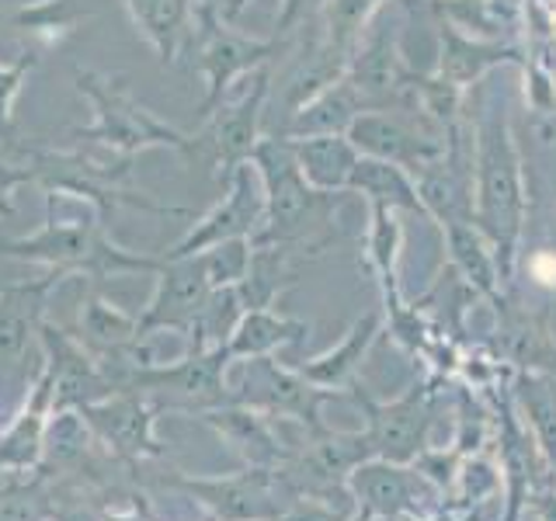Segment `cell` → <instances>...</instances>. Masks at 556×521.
Here are the masks:
<instances>
[{
  "instance_id": "obj_5",
  "label": "cell",
  "mask_w": 556,
  "mask_h": 521,
  "mask_svg": "<svg viewBox=\"0 0 556 521\" xmlns=\"http://www.w3.org/2000/svg\"><path fill=\"white\" fill-rule=\"evenodd\" d=\"M77 91L87 94L94 104V126L80 136L98 139V143H104L122 156H132L136 150H147V147H170L181 153L191 150V136H181L178 129H170L167 122L150 115L143 104H136L122 77L77 69Z\"/></svg>"
},
{
  "instance_id": "obj_22",
  "label": "cell",
  "mask_w": 556,
  "mask_h": 521,
  "mask_svg": "<svg viewBox=\"0 0 556 521\" xmlns=\"http://www.w3.org/2000/svg\"><path fill=\"white\" fill-rule=\"evenodd\" d=\"M52 417V376L42 365L39 379L28 386L25 407L0 431V469L4 473H28L46 459V428Z\"/></svg>"
},
{
  "instance_id": "obj_2",
  "label": "cell",
  "mask_w": 556,
  "mask_h": 521,
  "mask_svg": "<svg viewBox=\"0 0 556 521\" xmlns=\"http://www.w3.org/2000/svg\"><path fill=\"white\" fill-rule=\"evenodd\" d=\"M251 164L265 185V223L251 243H286L303 257L320 254L338 237V205L348 191H317L295 164L286 136H261Z\"/></svg>"
},
{
  "instance_id": "obj_21",
  "label": "cell",
  "mask_w": 556,
  "mask_h": 521,
  "mask_svg": "<svg viewBox=\"0 0 556 521\" xmlns=\"http://www.w3.org/2000/svg\"><path fill=\"white\" fill-rule=\"evenodd\" d=\"M442 49H439V66H434V77L442 84L456 87V91H466L469 84L483 80L494 66L515 63L526 66V52L511 42L501 39H477V35H466L463 28L442 22Z\"/></svg>"
},
{
  "instance_id": "obj_20",
  "label": "cell",
  "mask_w": 556,
  "mask_h": 521,
  "mask_svg": "<svg viewBox=\"0 0 556 521\" xmlns=\"http://www.w3.org/2000/svg\"><path fill=\"white\" fill-rule=\"evenodd\" d=\"M60 271H49L42 282H25L0 292V376L22 372L31 341L39 338L42 306L52 285L60 282Z\"/></svg>"
},
{
  "instance_id": "obj_25",
  "label": "cell",
  "mask_w": 556,
  "mask_h": 521,
  "mask_svg": "<svg viewBox=\"0 0 556 521\" xmlns=\"http://www.w3.org/2000/svg\"><path fill=\"white\" fill-rule=\"evenodd\" d=\"M289 139V136H286ZM303 178L317 191H348V178L358 164V150L348 136H295L289 139Z\"/></svg>"
},
{
  "instance_id": "obj_3",
  "label": "cell",
  "mask_w": 556,
  "mask_h": 521,
  "mask_svg": "<svg viewBox=\"0 0 556 521\" xmlns=\"http://www.w3.org/2000/svg\"><path fill=\"white\" fill-rule=\"evenodd\" d=\"M0 254L35 260V265H46L49 271L60 275L80 271L87 278H94V282L129 271H161L164 260V257H139L112 243L109 233H104V216L98 208H91L87 216H60L52 205L39 233L0 243Z\"/></svg>"
},
{
  "instance_id": "obj_4",
  "label": "cell",
  "mask_w": 556,
  "mask_h": 521,
  "mask_svg": "<svg viewBox=\"0 0 556 521\" xmlns=\"http://www.w3.org/2000/svg\"><path fill=\"white\" fill-rule=\"evenodd\" d=\"M369 459H376V448L369 442V434H365V428L362 431H330L324 424L317 431H306L300 448H289V459L278 466V473H282V480L289 483V491L295 497L327 500L341 511H352L348 504H341L344 497H352V491H348V476L355 473V466L369 462Z\"/></svg>"
},
{
  "instance_id": "obj_31",
  "label": "cell",
  "mask_w": 556,
  "mask_h": 521,
  "mask_svg": "<svg viewBox=\"0 0 556 521\" xmlns=\"http://www.w3.org/2000/svg\"><path fill=\"white\" fill-rule=\"evenodd\" d=\"M515 399L529 417L532 442L556 469V379L543 372H518Z\"/></svg>"
},
{
  "instance_id": "obj_34",
  "label": "cell",
  "mask_w": 556,
  "mask_h": 521,
  "mask_svg": "<svg viewBox=\"0 0 556 521\" xmlns=\"http://www.w3.org/2000/svg\"><path fill=\"white\" fill-rule=\"evenodd\" d=\"M251 251H254L251 240H223V243H216V247L202 251L213 285L216 289L240 285L243 278H248V268H251Z\"/></svg>"
},
{
  "instance_id": "obj_41",
  "label": "cell",
  "mask_w": 556,
  "mask_h": 521,
  "mask_svg": "<svg viewBox=\"0 0 556 521\" xmlns=\"http://www.w3.org/2000/svg\"><path fill=\"white\" fill-rule=\"evenodd\" d=\"M428 4H431V0H428Z\"/></svg>"
},
{
  "instance_id": "obj_1",
  "label": "cell",
  "mask_w": 556,
  "mask_h": 521,
  "mask_svg": "<svg viewBox=\"0 0 556 521\" xmlns=\"http://www.w3.org/2000/svg\"><path fill=\"white\" fill-rule=\"evenodd\" d=\"M469 136H473L469 139V150H473V223L483 240L491 243L501 282L508 289L515 282L518 247L521 233H526L529 188L504 101L483 94Z\"/></svg>"
},
{
  "instance_id": "obj_18",
  "label": "cell",
  "mask_w": 556,
  "mask_h": 521,
  "mask_svg": "<svg viewBox=\"0 0 556 521\" xmlns=\"http://www.w3.org/2000/svg\"><path fill=\"white\" fill-rule=\"evenodd\" d=\"M286 49V39H268V42H251L243 39V35H233L226 31L223 25L205 35V49H202V74L208 80V91H205V101L199 115L208 118L213 112L223 109V94L230 91V84L243 74H251V69L271 63L278 52Z\"/></svg>"
},
{
  "instance_id": "obj_40",
  "label": "cell",
  "mask_w": 556,
  "mask_h": 521,
  "mask_svg": "<svg viewBox=\"0 0 556 521\" xmlns=\"http://www.w3.org/2000/svg\"><path fill=\"white\" fill-rule=\"evenodd\" d=\"M535 521H556V491H535L529 497Z\"/></svg>"
},
{
  "instance_id": "obj_8",
  "label": "cell",
  "mask_w": 556,
  "mask_h": 521,
  "mask_svg": "<svg viewBox=\"0 0 556 521\" xmlns=\"http://www.w3.org/2000/svg\"><path fill=\"white\" fill-rule=\"evenodd\" d=\"M178 486L216 521H278L295 500L278 469H243L237 476H181Z\"/></svg>"
},
{
  "instance_id": "obj_29",
  "label": "cell",
  "mask_w": 556,
  "mask_h": 521,
  "mask_svg": "<svg viewBox=\"0 0 556 521\" xmlns=\"http://www.w3.org/2000/svg\"><path fill=\"white\" fill-rule=\"evenodd\" d=\"M136 28L156 49L164 63L178 60V49L185 42V31L195 17V0H126Z\"/></svg>"
},
{
  "instance_id": "obj_28",
  "label": "cell",
  "mask_w": 556,
  "mask_h": 521,
  "mask_svg": "<svg viewBox=\"0 0 556 521\" xmlns=\"http://www.w3.org/2000/svg\"><path fill=\"white\" fill-rule=\"evenodd\" d=\"M365 109L358 104V98L352 94V87L344 80L324 87L317 98H309L300 112H295L278 136H348L352 129V122L362 115Z\"/></svg>"
},
{
  "instance_id": "obj_35",
  "label": "cell",
  "mask_w": 556,
  "mask_h": 521,
  "mask_svg": "<svg viewBox=\"0 0 556 521\" xmlns=\"http://www.w3.org/2000/svg\"><path fill=\"white\" fill-rule=\"evenodd\" d=\"M35 63H39V56H31V52H25V56L14 63H0V143H4L8 153L22 150L14 143V98L22 91V84L31 74Z\"/></svg>"
},
{
  "instance_id": "obj_9",
  "label": "cell",
  "mask_w": 556,
  "mask_h": 521,
  "mask_svg": "<svg viewBox=\"0 0 556 521\" xmlns=\"http://www.w3.org/2000/svg\"><path fill=\"white\" fill-rule=\"evenodd\" d=\"M334 396L306 382L292 365H278L271 358H251L243 365V379L230 386V404L268 414L271 421H295L306 431L324 428L320 407Z\"/></svg>"
},
{
  "instance_id": "obj_38",
  "label": "cell",
  "mask_w": 556,
  "mask_h": 521,
  "mask_svg": "<svg viewBox=\"0 0 556 521\" xmlns=\"http://www.w3.org/2000/svg\"><path fill=\"white\" fill-rule=\"evenodd\" d=\"M278 521H348V511L334 508V504H327V500L300 497Z\"/></svg>"
},
{
  "instance_id": "obj_13",
  "label": "cell",
  "mask_w": 556,
  "mask_h": 521,
  "mask_svg": "<svg viewBox=\"0 0 556 521\" xmlns=\"http://www.w3.org/2000/svg\"><path fill=\"white\" fill-rule=\"evenodd\" d=\"M39 341L46 352V369L52 376V410H84L98 404V399L118 393L109 369L94 352H87L80 338L42 320Z\"/></svg>"
},
{
  "instance_id": "obj_6",
  "label": "cell",
  "mask_w": 556,
  "mask_h": 521,
  "mask_svg": "<svg viewBox=\"0 0 556 521\" xmlns=\"http://www.w3.org/2000/svg\"><path fill=\"white\" fill-rule=\"evenodd\" d=\"M352 94L365 112H393V109H421L417 98V80L421 74L407 63L400 35L390 25V17H379L362 35L352 63H348L344 77Z\"/></svg>"
},
{
  "instance_id": "obj_17",
  "label": "cell",
  "mask_w": 556,
  "mask_h": 521,
  "mask_svg": "<svg viewBox=\"0 0 556 521\" xmlns=\"http://www.w3.org/2000/svg\"><path fill=\"white\" fill-rule=\"evenodd\" d=\"M87 424L104 445H112L118 456L126 459H143V456H161L153 434V407L147 404L136 390H118L112 396L98 399V404L80 410Z\"/></svg>"
},
{
  "instance_id": "obj_14",
  "label": "cell",
  "mask_w": 556,
  "mask_h": 521,
  "mask_svg": "<svg viewBox=\"0 0 556 521\" xmlns=\"http://www.w3.org/2000/svg\"><path fill=\"white\" fill-rule=\"evenodd\" d=\"M261 223H265V185H261V174L248 161L226 181V199L191 226L188 237L174 243V251H167V257L202 254L223 240H254Z\"/></svg>"
},
{
  "instance_id": "obj_37",
  "label": "cell",
  "mask_w": 556,
  "mask_h": 521,
  "mask_svg": "<svg viewBox=\"0 0 556 521\" xmlns=\"http://www.w3.org/2000/svg\"><path fill=\"white\" fill-rule=\"evenodd\" d=\"M25 181H35V170L31 164H25L22 156L17 161H0V219H8L14 213V199L11 191Z\"/></svg>"
},
{
  "instance_id": "obj_15",
  "label": "cell",
  "mask_w": 556,
  "mask_h": 521,
  "mask_svg": "<svg viewBox=\"0 0 556 521\" xmlns=\"http://www.w3.org/2000/svg\"><path fill=\"white\" fill-rule=\"evenodd\" d=\"M156 275H161V282H156L147 313L139 317V334H150V330H181V334H188L205 300L216 292L205 257H164Z\"/></svg>"
},
{
  "instance_id": "obj_27",
  "label": "cell",
  "mask_w": 556,
  "mask_h": 521,
  "mask_svg": "<svg viewBox=\"0 0 556 521\" xmlns=\"http://www.w3.org/2000/svg\"><path fill=\"white\" fill-rule=\"evenodd\" d=\"M306 334H309V327L303 320L278 317V313H271V306L248 309L230 334V341H226V355H230V361L268 358L278 347L300 344Z\"/></svg>"
},
{
  "instance_id": "obj_32",
  "label": "cell",
  "mask_w": 556,
  "mask_h": 521,
  "mask_svg": "<svg viewBox=\"0 0 556 521\" xmlns=\"http://www.w3.org/2000/svg\"><path fill=\"white\" fill-rule=\"evenodd\" d=\"M369 208H372V223H369V237H365V254H369V265L382 285V300L393 303L400 300L396 260H400V247H404V226L396 219V208L387 205H369Z\"/></svg>"
},
{
  "instance_id": "obj_39",
  "label": "cell",
  "mask_w": 556,
  "mask_h": 521,
  "mask_svg": "<svg viewBox=\"0 0 556 521\" xmlns=\"http://www.w3.org/2000/svg\"><path fill=\"white\" fill-rule=\"evenodd\" d=\"M529 271L539 285H546V289H556V254L549 251H535L532 260H529Z\"/></svg>"
},
{
  "instance_id": "obj_23",
  "label": "cell",
  "mask_w": 556,
  "mask_h": 521,
  "mask_svg": "<svg viewBox=\"0 0 556 521\" xmlns=\"http://www.w3.org/2000/svg\"><path fill=\"white\" fill-rule=\"evenodd\" d=\"M379 334H382V313L372 309L352 323V330H348L338 347H330V352L309 358L303 365H292V369L300 372L306 382H313V386L341 393L355 382L362 361H365V355H369V347L376 344Z\"/></svg>"
},
{
  "instance_id": "obj_19",
  "label": "cell",
  "mask_w": 556,
  "mask_h": 521,
  "mask_svg": "<svg viewBox=\"0 0 556 521\" xmlns=\"http://www.w3.org/2000/svg\"><path fill=\"white\" fill-rule=\"evenodd\" d=\"M202 421L219 434V442L230 445L248 469H278L289 459L282 434L275 431L268 414L251 410L243 404H223L199 414Z\"/></svg>"
},
{
  "instance_id": "obj_33",
  "label": "cell",
  "mask_w": 556,
  "mask_h": 521,
  "mask_svg": "<svg viewBox=\"0 0 556 521\" xmlns=\"http://www.w3.org/2000/svg\"><path fill=\"white\" fill-rule=\"evenodd\" d=\"M91 424L80 410H52L46 428V456L52 462H74L87 452Z\"/></svg>"
},
{
  "instance_id": "obj_24",
  "label": "cell",
  "mask_w": 556,
  "mask_h": 521,
  "mask_svg": "<svg viewBox=\"0 0 556 521\" xmlns=\"http://www.w3.org/2000/svg\"><path fill=\"white\" fill-rule=\"evenodd\" d=\"M442 237H445L448 260L456 265V271L466 278V282L473 285V292L483 295V300H491L494 309L508 306V295H504V282H501L494 251H491V243L483 240V233L477 230V223L445 226Z\"/></svg>"
},
{
  "instance_id": "obj_30",
  "label": "cell",
  "mask_w": 556,
  "mask_h": 521,
  "mask_svg": "<svg viewBox=\"0 0 556 521\" xmlns=\"http://www.w3.org/2000/svg\"><path fill=\"white\" fill-rule=\"evenodd\" d=\"M77 338L87 352H94L101 361H109L122 352H129L139 341V320H132L129 313L115 309L112 303H104L98 292H91L84 300Z\"/></svg>"
},
{
  "instance_id": "obj_16",
  "label": "cell",
  "mask_w": 556,
  "mask_h": 521,
  "mask_svg": "<svg viewBox=\"0 0 556 521\" xmlns=\"http://www.w3.org/2000/svg\"><path fill=\"white\" fill-rule=\"evenodd\" d=\"M348 491H352L362 518H396L417 508V500L428 497L434 486L421 476L417 466L369 459L355 466V473L348 476Z\"/></svg>"
},
{
  "instance_id": "obj_12",
  "label": "cell",
  "mask_w": 556,
  "mask_h": 521,
  "mask_svg": "<svg viewBox=\"0 0 556 521\" xmlns=\"http://www.w3.org/2000/svg\"><path fill=\"white\" fill-rule=\"evenodd\" d=\"M348 390L355 393L365 414V434H369V442L376 448V459L410 466L428 448V431L434 414L428 386H417L414 382L404 396L390 399V404H376L369 393H362L358 382H352Z\"/></svg>"
},
{
  "instance_id": "obj_36",
  "label": "cell",
  "mask_w": 556,
  "mask_h": 521,
  "mask_svg": "<svg viewBox=\"0 0 556 521\" xmlns=\"http://www.w3.org/2000/svg\"><path fill=\"white\" fill-rule=\"evenodd\" d=\"M248 4L251 0H230V8L223 11V22H233ZM320 8H324V0H282V14H278V22H275V39H286V35L295 31L303 22L317 17Z\"/></svg>"
},
{
  "instance_id": "obj_11",
  "label": "cell",
  "mask_w": 556,
  "mask_h": 521,
  "mask_svg": "<svg viewBox=\"0 0 556 521\" xmlns=\"http://www.w3.org/2000/svg\"><path fill=\"white\" fill-rule=\"evenodd\" d=\"M226 365L230 355L226 347L213 352H188L167 365H153V369H136L122 390H143L150 396H167L174 407L188 410H213L230 404V382H226Z\"/></svg>"
},
{
  "instance_id": "obj_10",
  "label": "cell",
  "mask_w": 556,
  "mask_h": 521,
  "mask_svg": "<svg viewBox=\"0 0 556 521\" xmlns=\"http://www.w3.org/2000/svg\"><path fill=\"white\" fill-rule=\"evenodd\" d=\"M271 94V63L254 69V84L251 91L243 94L233 109L213 112L205 118V129L191 139L188 153H205L208 167H213L223 185L233 178V170L240 164L251 161L254 147L261 143V115H265V104Z\"/></svg>"
},
{
  "instance_id": "obj_7",
  "label": "cell",
  "mask_w": 556,
  "mask_h": 521,
  "mask_svg": "<svg viewBox=\"0 0 556 521\" xmlns=\"http://www.w3.org/2000/svg\"><path fill=\"white\" fill-rule=\"evenodd\" d=\"M452 132H445L425 109H393V112H362L352 122V129H348V139H352V147L362 156L390 161L417 174L448 150Z\"/></svg>"
},
{
  "instance_id": "obj_26",
  "label": "cell",
  "mask_w": 556,
  "mask_h": 521,
  "mask_svg": "<svg viewBox=\"0 0 556 521\" xmlns=\"http://www.w3.org/2000/svg\"><path fill=\"white\" fill-rule=\"evenodd\" d=\"M348 195H362L369 205H387L396 213L407 208V213L428 216L414 174L390 161H376V156H358L352 178H348Z\"/></svg>"
}]
</instances>
